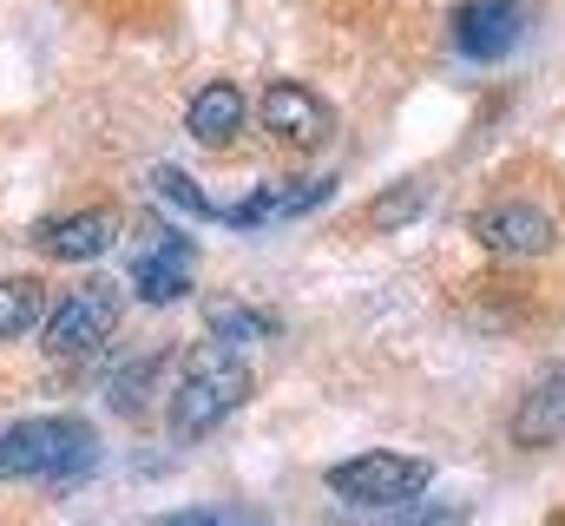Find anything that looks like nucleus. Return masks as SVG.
<instances>
[{
    "label": "nucleus",
    "mask_w": 565,
    "mask_h": 526,
    "mask_svg": "<svg viewBox=\"0 0 565 526\" xmlns=\"http://www.w3.org/2000/svg\"><path fill=\"white\" fill-rule=\"evenodd\" d=\"M553 526H565V514H553Z\"/></svg>",
    "instance_id": "obj_19"
},
{
    "label": "nucleus",
    "mask_w": 565,
    "mask_h": 526,
    "mask_svg": "<svg viewBox=\"0 0 565 526\" xmlns=\"http://www.w3.org/2000/svg\"><path fill=\"white\" fill-rule=\"evenodd\" d=\"M244 401H250V362L244 356H224V349H204L184 369L178 394H171V434L178 441H198V434L224 428Z\"/></svg>",
    "instance_id": "obj_2"
},
{
    "label": "nucleus",
    "mask_w": 565,
    "mask_h": 526,
    "mask_svg": "<svg viewBox=\"0 0 565 526\" xmlns=\"http://www.w3.org/2000/svg\"><path fill=\"white\" fill-rule=\"evenodd\" d=\"M113 238H119V218L113 211H60V218H46L40 224V251L53 263H93L113 251Z\"/></svg>",
    "instance_id": "obj_10"
},
{
    "label": "nucleus",
    "mask_w": 565,
    "mask_h": 526,
    "mask_svg": "<svg viewBox=\"0 0 565 526\" xmlns=\"http://www.w3.org/2000/svg\"><path fill=\"white\" fill-rule=\"evenodd\" d=\"M151 191H158L171 211H184L191 224H217V218H224V204H211V198H204V191H198L178 165H158V171H151Z\"/></svg>",
    "instance_id": "obj_13"
},
{
    "label": "nucleus",
    "mask_w": 565,
    "mask_h": 526,
    "mask_svg": "<svg viewBox=\"0 0 565 526\" xmlns=\"http://www.w3.org/2000/svg\"><path fill=\"white\" fill-rule=\"evenodd\" d=\"M427 204V185L422 178H408V185H395V191H382L375 204H369V224L375 231H395V224H415Z\"/></svg>",
    "instance_id": "obj_15"
},
{
    "label": "nucleus",
    "mask_w": 565,
    "mask_h": 526,
    "mask_svg": "<svg viewBox=\"0 0 565 526\" xmlns=\"http://www.w3.org/2000/svg\"><path fill=\"white\" fill-rule=\"evenodd\" d=\"M257 119H264V132H270V138L296 145V151H316V145L335 132L329 99H322L316 86H296V80H277V86L257 99Z\"/></svg>",
    "instance_id": "obj_6"
},
{
    "label": "nucleus",
    "mask_w": 565,
    "mask_h": 526,
    "mask_svg": "<svg viewBox=\"0 0 565 526\" xmlns=\"http://www.w3.org/2000/svg\"><path fill=\"white\" fill-rule=\"evenodd\" d=\"M513 40H520V7L513 0H460V13H454L460 60H507Z\"/></svg>",
    "instance_id": "obj_9"
},
{
    "label": "nucleus",
    "mask_w": 565,
    "mask_h": 526,
    "mask_svg": "<svg viewBox=\"0 0 565 526\" xmlns=\"http://www.w3.org/2000/svg\"><path fill=\"white\" fill-rule=\"evenodd\" d=\"M113 329H119V296H113L106 283H79V290H66L60 303H46V316H40V349H46L53 362H86V356L106 349Z\"/></svg>",
    "instance_id": "obj_4"
},
{
    "label": "nucleus",
    "mask_w": 565,
    "mask_h": 526,
    "mask_svg": "<svg viewBox=\"0 0 565 526\" xmlns=\"http://www.w3.org/2000/svg\"><path fill=\"white\" fill-rule=\"evenodd\" d=\"M191 263H198V251H191L184 231L151 224V244L132 251V290H139V303H158V309L178 303V296L191 290Z\"/></svg>",
    "instance_id": "obj_7"
},
{
    "label": "nucleus",
    "mask_w": 565,
    "mask_h": 526,
    "mask_svg": "<svg viewBox=\"0 0 565 526\" xmlns=\"http://www.w3.org/2000/svg\"><path fill=\"white\" fill-rule=\"evenodd\" d=\"M473 238H480V251H493V257H546V251L559 244V224H553V211L533 204V198H493V204L473 211Z\"/></svg>",
    "instance_id": "obj_5"
},
{
    "label": "nucleus",
    "mask_w": 565,
    "mask_h": 526,
    "mask_svg": "<svg viewBox=\"0 0 565 526\" xmlns=\"http://www.w3.org/2000/svg\"><path fill=\"white\" fill-rule=\"evenodd\" d=\"M244 119H250V99H244V86H231V80L198 86L191 106H184V132H191L198 145H231V138L244 132Z\"/></svg>",
    "instance_id": "obj_11"
},
{
    "label": "nucleus",
    "mask_w": 565,
    "mask_h": 526,
    "mask_svg": "<svg viewBox=\"0 0 565 526\" xmlns=\"http://www.w3.org/2000/svg\"><path fill=\"white\" fill-rule=\"evenodd\" d=\"M151 362H158V356H132V362H119V376L106 382V401H113V408H139L145 382H151Z\"/></svg>",
    "instance_id": "obj_16"
},
{
    "label": "nucleus",
    "mask_w": 565,
    "mask_h": 526,
    "mask_svg": "<svg viewBox=\"0 0 565 526\" xmlns=\"http://www.w3.org/2000/svg\"><path fill=\"white\" fill-rule=\"evenodd\" d=\"M151 526H237V514H224V507H191V514H164V520Z\"/></svg>",
    "instance_id": "obj_17"
},
{
    "label": "nucleus",
    "mask_w": 565,
    "mask_h": 526,
    "mask_svg": "<svg viewBox=\"0 0 565 526\" xmlns=\"http://www.w3.org/2000/svg\"><path fill=\"white\" fill-rule=\"evenodd\" d=\"M40 316H46V290L33 276H0V343L26 336Z\"/></svg>",
    "instance_id": "obj_12"
},
{
    "label": "nucleus",
    "mask_w": 565,
    "mask_h": 526,
    "mask_svg": "<svg viewBox=\"0 0 565 526\" xmlns=\"http://www.w3.org/2000/svg\"><path fill=\"white\" fill-rule=\"evenodd\" d=\"M427 481H434V467L422 454H388V448L349 454V461L329 467V494L349 501V507H415L427 494Z\"/></svg>",
    "instance_id": "obj_3"
},
{
    "label": "nucleus",
    "mask_w": 565,
    "mask_h": 526,
    "mask_svg": "<svg viewBox=\"0 0 565 526\" xmlns=\"http://www.w3.org/2000/svg\"><path fill=\"white\" fill-rule=\"evenodd\" d=\"M93 467H99V434H93V421H73V414L0 421V481L73 487V481H93Z\"/></svg>",
    "instance_id": "obj_1"
},
{
    "label": "nucleus",
    "mask_w": 565,
    "mask_h": 526,
    "mask_svg": "<svg viewBox=\"0 0 565 526\" xmlns=\"http://www.w3.org/2000/svg\"><path fill=\"white\" fill-rule=\"evenodd\" d=\"M460 520H467V507H427V514H395L382 526H460Z\"/></svg>",
    "instance_id": "obj_18"
},
{
    "label": "nucleus",
    "mask_w": 565,
    "mask_h": 526,
    "mask_svg": "<svg viewBox=\"0 0 565 526\" xmlns=\"http://www.w3.org/2000/svg\"><path fill=\"white\" fill-rule=\"evenodd\" d=\"M507 434H513V448H526V454L559 448V441H565V362H559V369H546L533 389L520 394V408H513Z\"/></svg>",
    "instance_id": "obj_8"
},
{
    "label": "nucleus",
    "mask_w": 565,
    "mask_h": 526,
    "mask_svg": "<svg viewBox=\"0 0 565 526\" xmlns=\"http://www.w3.org/2000/svg\"><path fill=\"white\" fill-rule=\"evenodd\" d=\"M211 336L217 343H270L277 336V316H264L250 303H211Z\"/></svg>",
    "instance_id": "obj_14"
}]
</instances>
